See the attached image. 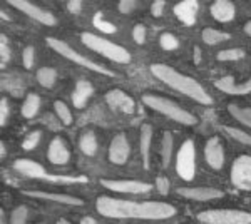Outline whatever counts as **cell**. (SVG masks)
Listing matches in <instances>:
<instances>
[{"label":"cell","mask_w":251,"mask_h":224,"mask_svg":"<svg viewBox=\"0 0 251 224\" xmlns=\"http://www.w3.org/2000/svg\"><path fill=\"white\" fill-rule=\"evenodd\" d=\"M204 157L208 166L214 171H220L225 166V149H223V144L218 137H211L206 142Z\"/></svg>","instance_id":"9a60e30c"},{"label":"cell","mask_w":251,"mask_h":224,"mask_svg":"<svg viewBox=\"0 0 251 224\" xmlns=\"http://www.w3.org/2000/svg\"><path fill=\"white\" fill-rule=\"evenodd\" d=\"M231 182L241 191H251V156H240L231 166Z\"/></svg>","instance_id":"30bf717a"},{"label":"cell","mask_w":251,"mask_h":224,"mask_svg":"<svg viewBox=\"0 0 251 224\" xmlns=\"http://www.w3.org/2000/svg\"><path fill=\"white\" fill-rule=\"evenodd\" d=\"M92 24H94V27L97 28V30L104 32V34H116L117 28L114 24H111L109 20L104 19V15L100 14V12H97V14L94 15V19H92Z\"/></svg>","instance_id":"f546056e"},{"label":"cell","mask_w":251,"mask_h":224,"mask_svg":"<svg viewBox=\"0 0 251 224\" xmlns=\"http://www.w3.org/2000/svg\"><path fill=\"white\" fill-rule=\"evenodd\" d=\"M9 3L12 7H15L17 10L22 12V14H25L27 17L37 20L39 24H44V25H49V27L57 24V20H55V17L50 12L44 10L42 7L35 5V3H32V2H27V0H10Z\"/></svg>","instance_id":"8fae6325"},{"label":"cell","mask_w":251,"mask_h":224,"mask_svg":"<svg viewBox=\"0 0 251 224\" xmlns=\"http://www.w3.org/2000/svg\"><path fill=\"white\" fill-rule=\"evenodd\" d=\"M201 37H203V40L208 46H216V44H221V42H225V40H228L229 35L226 34V32H221V30H218V28L209 27V28H204Z\"/></svg>","instance_id":"484cf974"},{"label":"cell","mask_w":251,"mask_h":224,"mask_svg":"<svg viewBox=\"0 0 251 224\" xmlns=\"http://www.w3.org/2000/svg\"><path fill=\"white\" fill-rule=\"evenodd\" d=\"M177 194L191 201H211V199L223 198V191L214 187H179Z\"/></svg>","instance_id":"2e32d148"},{"label":"cell","mask_w":251,"mask_h":224,"mask_svg":"<svg viewBox=\"0 0 251 224\" xmlns=\"http://www.w3.org/2000/svg\"><path fill=\"white\" fill-rule=\"evenodd\" d=\"M164 7H166V2H163V0H156V2H152V5H151V14L154 15V17H161L164 12Z\"/></svg>","instance_id":"7bdbcfd3"},{"label":"cell","mask_w":251,"mask_h":224,"mask_svg":"<svg viewBox=\"0 0 251 224\" xmlns=\"http://www.w3.org/2000/svg\"><path fill=\"white\" fill-rule=\"evenodd\" d=\"M97 146H99L97 144V137L92 131H87L80 136L79 148L84 154H86V156H94V154L97 152Z\"/></svg>","instance_id":"603a6c76"},{"label":"cell","mask_w":251,"mask_h":224,"mask_svg":"<svg viewBox=\"0 0 251 224\" xmlns=\"http://www.w3.org/2000/svg\"><path fill=\"white\" fill-rule=\"evenodd\" d=\"M40 109V97L37 94H27L25 100L22 104V116L25 119H32Z\"/></svg>","instance_id":"d4e9b609"},{"label":"cell","mask_w":251,"mask_h":224,"mask_svg":"<svg viewBox=\"0 0 251 224\" xmlns=\"http://www.w3.org/2000/svg\"><path fill=\"white\" fill-rule=\"evenodd\" d=\"M100 184L112 193L123 194H144L152 189V184L149 182L134 181V179H102Z\"/></svg>","instance_id":"9c48e42d"},{"label":"cell","mask_w":251,"mask_h":224,"mask_svg":"<svg viewBox=\"0 0 251 224\" xmlns=\"http://www.w3.org/2000/svg\"><path fill=\"white\" fill-rule=\"evenodd\" d=\"M225 131L229 134V136L233 137V139L240 141L241 144L248 146V148H251V134L245 132V131H240V129L236 127H229V125H225Z\"/></svg>","instance_id":"836d02e7"},{"label":"cell","mask_w":251,"mask_h":224,"mask_svg":"<svg viewBox=\"0 0 251 224\" xmlns=\"http://www.w3.org/2000/svg\"><path fill=\"white\" fill-rule=\"evenodd\" d=\"M151 142H152L151 124H143L141 125L139 144H141V157H143V164L146 169H148L149 164H151Z\"/></svg>","instance_id":"7402d4cb"},{"label":"cell","mask_w":251,"mask_h":224,"mask_svg":"<svg viewBox=\"0 0 251 224\" xmlns=\"http://www.w3.org/2000/svg\"><path fill=\"white\" fill-rule=\"evenodd\" d=\"M174 149V139L171 132L163 134V148H161V156H163V166H169Z\"/></svg>","instance_id":"83f0119b"},{"label":"cell","mask_w":251,"mask_h":224,"mask_svg":"<svg viewBox=\"0 0 251 224\" xmlns=\"http://www.w3.org/2000/svg\"><path fill=\"white\" fill-rule=\"evenodd\" d=\"M92 94H94V87H92V84L89 82V80H84V79L77 80V84H75V87H74V92H72V104H74V107L75 109L86 107L87 100L92 97Z\"/></svg>","instance_id":"ffe728a7"},{"label":"cell","mask_w":251,"mask_h":224,"mask_svg":"<svg viewBox=\"0 0 251 224\" xmlns=\"http://www.w3.org/2000/svg\"><path fill=\"white\" fill-rule=\"evenodd\" d=\"M129 152H131V146H129L127 137L124 134L114 136V139L111 141V146H109V161L116 166H123L127 162Z\"/></svg>","instance_id":"4fadbf2b"},{"label":"cell","mask_w":251,"mask_h":224,"mask_svg":"<svg viewBox=\"0 0 251 224\" xmlns=\"http://www.w3.org/2000/svg\"><path fill=\"white\" fill-rule=\"evenodd\" d=\"M152 75L157 80H161L163 84L169 85L174 91L184 94L186 97L196 100L198 104L209 105L213 102L211 96L204 91V87L198 80H194L193 77L183 74V72L176 71L174 67H169L166 64H152L151 66Z\"/></svg>","instance_id":"7a4b0ae2"},{"label":"cell","mask_w":251,"mask_h":224,"mask_svg":"<svg viewBox=\"0 0 251 224\" xmlns=\"http://www.w3.org/2000/svg\"><path fill=\"white\" fill-rule=\"evenodd\" d=\"M159 46L164 49V50H176L177 47H179V40L174 34L171 32H164V34H161L159 37Z\"/></svg>","instance_id":"1f68e13d"},{"label":"cell","mask_w":251,"mask_h":224,"mask_svg":"<svg viewBox=\"0 0 251 224\" xmlns=\"http://www.w3.org/2000/svg\"><path fill=\"white\" fill-rule=\"evenodd\" d=\"M27 218H29V209L25 206H17L12 211L10 224H27Z\"/></svg>","instance_id":"d590c367"},{"label":"cell","mask_w":251,"mask_h":224,"mask_svg":"<svg viewBox=\"0 0 251 224\" xmlns=\"http://www.w3.org/2000/svg\"><path fill=\"white\" fill-rule=\"evenodd\" d=\"M67 10L71 12V14H74V15H79L80 10H82V2H79V0H69V2H67Z\"/></svg>","instance_id":"ee69618b"},{"label":"cell","mask_w":251,"mask_h":224,"mask_svg":"<svg viewBox=\"0 0 251 224\" xmlns=\"http://www.w3.org/2000/svg\"><path fill=\"white\" fill-rule=\"evenodd\" d=\"M106 102L109 107L123 114H132L136 111V102L129 94H126L121 89H111L106 94Z\"/></svg>","instance_id":"7c38bea8"},{"label":"cell","mask_w":251,"mask_h":224,"mask_svg":"<svg viewBox=\"0 0 251 224\" xmlns=\"http://www.w3.org/2000/svg\"><path fill=\"white\" fill-rule=\"evenodd\" d=\"M54 109H55V114H57V117L60 119L64 125H71L72 124V112L71 109L67 107L66 102H62V100H55L54 102Z\"/></svg>","instance_id":"4dcf8cb0"},{"label":"cell","mask_w":251,"mask_h":224,"mask_svg":"<svg viewBox=\"0 0 251 224\" xmlns=\"http://www.w3.org/2000/svg\"><path fill=\"white\" fill-rule=\"evenodd\" d=\"M2 89L7 92H12L15 97H19L20 94L24 92V89H25V84H24V80L17 75H3Z\"/></svg>","instance_id":"cb8c5ba5"},{"label":"cell","mask_w":251,"mask_h":224,"mask_svg":"<svg viewBox=\"0 0 251 224\" xmlns=\"http://www.w3.org/2000/svg\"><path fill=\"white\" fill-rule=\"evenodd\" d=\"M2 20H10L9 15L5 14V10H2Z\"/></svg>","instance_id":"681fc988"},{"label":"cell","mask_w":251,"mask_h":224,"mask_svg":"<svg viewBox=\"0 0 251 224\" xmlns=\"http://www.w3.org/2000/svg\"><path fill=\"white\" fill-rule=\"evenodd\" d=\"M132 39L136 40V44H144L146 42V28H144V25L137 24V25L132 28Z\"/></svg>","instance_id":"60d3db41"},{"label":"cell","mask_w":251,"mask_h":224,"mask_svg":"<svg viewBox=\"0 0 251 224\" xmlns=\"http://www.w3.org/2000/svg\"><path fill=\"white\" fill-rule=\"evenodd\" d=\"M14 169L20 173L22 176L32 177V179H44L50 182H60V184H74V182H87L86 176H60V174H49L44 166L39 162L30 161V159H17L14 162Z\"/></svg>","instance_id":"277c9868"},{"label":"cell","mask_w":251,"mask_h":224,"mask_svg":"<svg viewBox=\"0 0 251 224\" xmlns=\"http://www.w3.org/2000/svg\"><path fill=\"white\" fill-rule=\"evenodd\" d=\"M80 40L86 47H89L91 50L97 52V54L104 55L106 59L112 60V62H117V64H127L131 60V54L126 50L124 47L117 46V44L111 42V40L104 39V37H99V35H94V34H89V32H84L80 35Z\"/></svg>","instance_id":"5b68a950"},{"label":"cell","mask_w":251,"mask_h":224,"mask_svg":"<svg viewBox=\"0 0 251 224\" xmlns=\"http://www.w3.org/2000/svg\"><path fill=\"white\" fill-rule=\"evenodd\" d=\"M156 187H157V193H161L163 196L169 193V189H171V182H169L168 177L164 176H159L156 179Z\"/></svg>","instance_id":"ab89813d"},{"label":"cell","mask_w":251,"mask_h":224,"mask_svg":"<svg viewBox=\"0 0 251 224\" xmlns=\"http://www.w3.org/2000/svg\"><path fill=\"white\" fill-rule=\"evenodd\" d=\"M57 80V71L52 67H42L37 71V82L42 85V87H52Z\"/></svg>","instance_id":"4316f807"},{"label":"cell","mask_w":251,"mask_h":224,"mask_svg":"<svg viewBox=\"0 0 251 224\" xmlns=\"http://www.w3.org/2000/svg\"><path fill=\"white\" fill-rule=\"evenodd\" d=\"M245 57L243 49H226L218 54V60H225V62H233V60H240Z\"/></svg>","instance_id":"d6a6232c"},{"label":"cell","mask_w":251,"mask_h":224,"mask_svg":"<svg viewBox=\"0 0 251 224\" xmlns=\"http://www.w3.org/2000/svg\"><path fill=\"white\" fill-rule=\"evenodd\" d=\"M12 52H10V46L9 40H7V35H0V66L5 67L7 62L10 60Z\"/></svg>","instance_id":"e575fe53"},{"label":"cell","mask_w":251,"mask_h":224,"mask_svg":"<svg viewBox=\"0 0 251 224\" xmlns=\"http://www.w3.org/2000/svg\"><path fill=\"white\" fill-rule=\"evenodd\" d=\"M0 156H2V157H5V146H0Z\"/></svg>","instance_id":"c3c4849f"},{"label":"cell","mask_w":251,"mask_h":224,"mask_svg":"<svg viewBox=\"0 0 251 224\" xmlns=\"http://www.w3.org/2000/svg\"><path fill=\"white\" fill-rule=\"evenodd\" d=\"M47 46L50 47L52 50L57 52L59 55H62L64 59L71 60V62L77 64V66L87 69V71L97 72V74H102V75H107V77H114V72H112V71H109L107 67H102L100 64H96L94 60H91V59H87V57H84L82 54H79L75 49H72L67 42H64V40L49 37L47 39Z\"/></svg>","instance_id":"8992f818"},{"label":"cell","mask_w":251,"mask_h":224,"mask_svg":"<svg viewBox=\"0 0 251 224\" xmlns=\"http://www.w3.org/2000/svg\"><path fill=\"white\" fill-rule=\"evenodd\" d=\"M97 213L104 218L112 219H169L176 214V207L168 204V202L157 201H126V199L99 196L96 201Z\"/></svg>","instance_id":"6da1fadb"},{"label":"cell","mask_w":251,"mask_h":224,"mask_svg":"<svg viewBox=\"0 0 251 224\" xmlns=\"http://www.w3.org/2000/svg\"><path fill=\"white\" fill-rule=\"evenodd\" d=\"M143 102L151 107L152 111L163 114L168 119H171L177 124L183 125H194L198 122L196 117L193 116L189 111H186L184 107H181L179 104H176L174 100L168 99L163 96H156V94H144L143 96Z\"/></svg>","instance_id":"3957f363"},{"label":"cell","mask_w":251,"mask_h":224,"mask_svg":"<svg viewBox=\"0 0 251 224\" xmlns=\"http://www.w3.org/2000/svg\"><path fill=\"white\" fill-rule=\"evenodd\" d=\"M34 60H35V49L32 46H27L24 49L22 52V62H24V67L25 69H32L34 66Z\"/></svg>","instance_id":"74e56055"},{"label":"cell","mask_w":251,"mask_h":224,"mask_svg":"<svg viewBox=\"0 0 251 224\" xmlns=\"http://www.w3.org/2000/svg\"><path fill=\"white\" fill-rule=\"evenodd\" d=\"M47 159L54 166H64L69 162L71 152H69L66 141H64L62 137H54V139L50 141L49 149H47Z\"/></svg>","instance_id":"e0dca14e"},{"label":"cell","mask_w":251,"mask_h":224,"mask_svg":"<svg viewBox=\"0 0 251 224\" xmlns=\"http://www.w3.org/2000/svg\"><path fill=\"white\" fill-rule=\"evenodd\" d=\"M245 32H246V34H248V35H251V20H250V22H246V25H245Z\"/></svg>","instance_id":"7dc6e473"},{"label":"cell","mask_w":251,"mask_h":224,"mask_svg":"<svg viewBox=\"0 0 251 224\" xmlns=\"http://www.w3.org/2000/svg\"><path fill=\"white\" fill-rule=\"evenodd\" d=\"M198 9H200V3L198 2H194V0H183V2H179L174 7V14H176V17L184 25H193L198 17Z\"/></svg>","instance_id":"d6986e66"},{"label":"cell","mask_w":251,"mask_h":224,"mask_svg":"<svg viewBox=\"0 0 251 224\" xmlns=\"http://www.w3.org/2000/svg\"><path fill=\"white\" fill-rule=\"evenodd\" d=\"M176 171L177 176L184 181H193L196 174V149L193 141H184L179 152L176 156Z\"/></svg>","instance_id":"ba28073f"},{"label":"cell","mask_w":251,"mask_h":224,"mask_svg":"<svg viewBox=\"0 0 251 224\" xmlns=\"http://www.w3.org/2000/svg\"><path fill=\"white\" fill-rule=\"evenodd\" d=\"M229 114L241 124L251 129V109L250 107H238V105H229Z\"/></svg>","instance_id":"f1b7e54d"},{"label":"cell","mask_w":251,"mask_h":224,"mask_svg":"<svg viewBox=\"0 0 251 224\" xmlns=\"http://www.w3.org/2000/svg\"><path fill=\"white\" fill-rule=\"evenodd\" d=\"M218 91L225 92V94H231V96H245V94H251V79H248L246 82L236 84L231 75H226L223 79L214 82Z\"/></svg>","instance_id":"ac0fdd59"},{"label":"cell","mask_w":251,"mask_h":224,"mask_svg":"<svg viewBox=\"0 0 251 224\" xmlns=\"http://www.w3.org/2000/svg\"><path fill=\"white\" fill-rule=\"evenodd\" d=\"M209 10H211V15L218 22H229L236 15V9L229 0H216Z\"/></svg>","instance_id":"44dd1931"},{"label":"cell","mask_w":251,"mask_h":224,"mask_svg":"<svg viewBox=\"0 0 251 224\" xmlns=\"http://www.w3.org/2000/svg\"><path fill=\"white\" fill-rule=\"evenodd\" d=\"M9 117H10V105L7 102V99H2L0 100V124L5 125Z\"/></svg>","instance_id":"f35d334b"},{"label":"cell","mask_w":251,"mask_h":224,"mask_svg":"<svg viewBox=\"0 0 251 224\" xmlns=\"http://www.w3.org/2000/svg\"><path fill=\"white\" fill-rule=\"evenodd\" d=\"M204 224H251V213L240 209H208L198 214Z\"/></svg>","instance_id":"52a82bcc"},{"label":"cell","mask_w":251,"mask_h":224,"mask_svg":"<svg viewBox=\"0 0 251 224\" xmlns=\"http://www.w3.org/2000/svg\"><path fill=\"white\" fill-rule=\"evenodd\" d=\"M22 194L27 198L44 199V201H52V202H59V204H67V206H82L84 204V201L80 198L69 196V194L47 193V191H30V189L22 191Z\"/></svg>","instance_id":"5bb4252c"},{"label":"cell","mask_w":251,"mask_h":224,"mask_svg":"<svg viewBox=\"0 0 251 224\" xmlns=\"http://www.w3.org/2000/svg\"><path fill=\"white\" fill-rule=\"evenodd\" d=\"M117 7H119L121 14H131L136 7V2H132V0H121Z\"/></svg>","instance_id":"b9f144b4"},{"label":"cell","mask_w":251,"mask_h":224,"mask_svg":"<svg viewBox=\"0 0 251 224\" xmlns=\"http://www.w3.org/2000/svg\"><path fill=\"white\" fill-rule=\"evenodd\" d=\"M80 224H97V221L92 218H84L82 221H80Z\"/></svg>","instance_id":"bcb514c9"},{"label":"cell","mask_w":251,"mask_h":224,"mask_svg":"<svg viewBox=\"0 0 251 224\" xmlns=\"http://www.w3.org/2000/svg\"><path fill=\"white\" fill-rule=\"evenodd\" d=\"M40 137H42V134H40V131L30 132L29 136H27L25 139L22 141V149H24V150H32V149H35V148L39 146V142H40Z\"/></svg>","instance_id":"8d00e7d4"},{"label":"cell","mask_w":251,"mask_h":224,"mask_svg":"<svg viewBox=\"0 0 251 224\" xmlns=\"http://www.w3.org/2000/svg\"><path fill=\"white\" fill-rule=\"evenodd\" d=\"M57 224H71V223H69L67 219H59V221H57Z\"/></svg>","instance_id":"f907efd6"},{"label":"cell","mask_w":251,"mask_h":224,"mask_svg":"<svg viewBox=\"0 0 251 224\" xmlns=\"http://www.w3.org/2000/svg\"><path fill=\"white\" fill-rule=\"evenodd\" d=\"M200 60H201V50L200 47H194V62L200 64Z\"/></svg>","instance_id":"f6af8a7d"}]
</instances>
